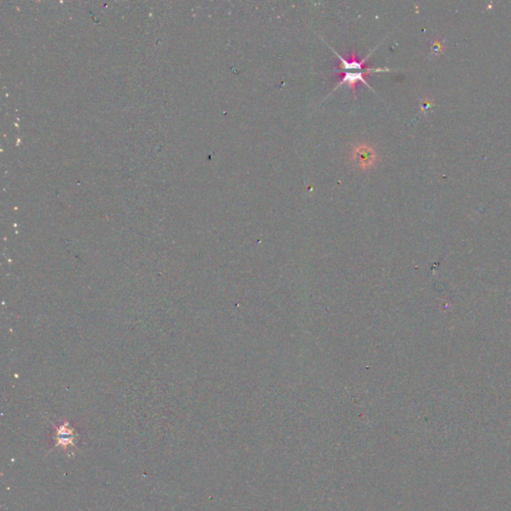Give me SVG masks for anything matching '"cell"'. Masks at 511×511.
I'll return each mask as SVG.
<instances>
[{
	"mask_svg": "<svg viewBox=\"0 0 511 511\" xmlns=\"http://www.w3.org/2000/svg\"><path fill=\"white\" fill-rule=\"evenodd\" d=\"M351 158L359 169L367 170L375 165L377 155L371 145L367 143H357L352 150Z\"/></svg>",
	"mask_w": 511,
	"mask_h": 511,
	"instance_id": "cell-1",
	"label": "cell"
},
{
	"mask_svg": "<svg viewBox=\"0 0 511 511\" xmlns=\"http://www.w3.org/2000/svg\"><path fill=\"white\" fill-rule=\"evenodd\" d=\"M335 54L337 55V57L339 58V60L341 61V63L339 64V66L337 67V69H340V70H344V71H353V70H358V71H363V72H384V71H389L390 69L384 68H370V67H367L366 66V60L368 59V57L361 59V60H358L357 59V55H356V52L352 51V54H351V59L350 60H346L344 59L341 55H340L339 53L335 51Z\"/></svg>",
	"mask_w": 511,
	"mask_h": 511,
	"instance_id": "cell-2",
	"label": "cell"
},
{
	"mask_svg": "<svg viewBox=\"0 0 511 511\" xmlns=\"http://www.w3.org/2000/svg\"><path fill=\"white\" fill-rule=\"evenodd\" d=\"M369 74L368 72H363V71H359V72H352V71H344L342 72L341 74V79L339 81L338 85L336 87V89L339 87L340 85H342V84H346L349 86L352 91H353V94L356 95V86L358 85V82H361L363 84L368 86L370 89L371 86L368 84L367 80L364 79V75Z\"/></svg>",
	"mask_w": 511,
	"mask_h": 511,
	"instance_id": "cell-3",
	"label": "cell"
}]
</instances>
